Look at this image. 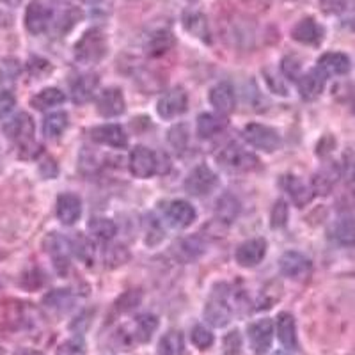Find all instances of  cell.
Segmentation results:
<instances>
[{"instance_id": "6da1fadb", "label": "cell", "mask_w": 355, "mask_h": 355, "mask_svg": "<svg viewBox=\"0 0 355 355\" xmlns=\"http://www.w3.org/2000/svg\"><path fill=\"white\" fill-rule=\"evenodd\" d=\"M107 53V40L101 31L91 28L78 40L75 46V57L82 64H96Z\"/></svg>"}, {"instance_id": "7a4b0ae2", "label": "cell", "mask_w": 355, "mask_h": 355, "mask_svg": "<svg viewBox=\"0 0 355 355\" xmlns=\"http://www.w3.org/2000/svg\"><path fill=\"white\" fill-rule=\"evenodd\" d=\"M205 316L214 327H226L231 322V306L226 286H217L211 291L205 307Z\"/></svg>"}, {"instance_id": "3957f363", "label": "cell", "mask_w": 355, "mask_h": 355, "mask_svg": "<svg viewBox=\"0 0 355 355\" xmlns=\"http://www.w3.org/2000/svg\"><path fill=\"white\" fill-rule=\"evenodd\" d=\"M243 137L249 142L252 148L256 150L266 151V153H272L281 146V137L274 128L265 125H258V123H250L243 130Z\"/></svg>"}, {"instance_id": "277c9868", "label": "cell", "mask_w": 355, "mask_h": 355, "mask_svg": "<svg viewBox=\"0 0 355 355\" xmlns=\"http://www.w3.org/2000/svg\"><path fill=\"white\" fill-rule=\"evenodd\" d=\"M217 187V174L208 166H198L185 180V190L194 198L208 196Z\"/></svg>"}, {"instance_id": "5b68a950", "label": "cell", "mask_w": 355, "mask_h": 355, "mask_svg": "<svg viewBox=\"0 0 355 355\" xmlns=\"http://www.w3.org/2000/svg\"><path fill=\"white\" fill-rule=\"evenodd\" d=\"M218 160L222 166L231 171H250L258 167V158L236 144H231L226 150H222Z\"/></svg>"}, {"instance_id": "8992f818", "label": "cell", "mask_w": 355, "mask_h": 355, "mask_svg": "<svg viewBox=\"0 0 355 355\" xmlns=\"http://www.w3.org/2000/svg\"><path fill=\"white\" fill-rule=\"evenodd\" d=\"M187 105H189V98L185 91L182 87H174L158 100L157 110L164 119H173V117L182 116L187 110Z\"/></svg>"}, {"instance_id": "52a82bcc", "label": "cell", "mask_w": 355, "mask_h": 355, "mask_svg": "<svg viewBox=\"0 0 355 355\" xmlns=\"http://www.w3.org/2000/svg\"><path fill=\"white\" fill-rule=\"evenodd\" d=\"M249 343L252 347V350L258 355L265 354L272 345V338H274V325L268 318L258 320V322L250 323L249 329Z\"/></svg>"}, {"instance_id": "ba28073f", "label": "cell", "mask_w": 355, "mask_h": 355, "mask_svg": "<svg viewBox=\"0 0 355 355\" xmlns=\"http://www.w3.org/2000/svg\"><path fill=\"white\" fill-rule=\"evenodd\" d=\"M130 171L133 176L137 178H150L157 171V157L151 150L144 146H137L135 150L130 153Z\"/></svg>"}, {"instance_id": "9c48e42d", "label": "cell", "mask_w": 355, "mask_h": 355, "mask_svg": "<svg viewBox=\"0 0 355 355\" xmlns=\"http://www.w3.org/2000/svg\"><path fill=\"white\" fill-rule=\"evenodd\" d=\"M96 109L103 117L121 116L126 109L125 96L117 87H110L101 91L96 98Z\"/></svg>"}, {"instance_id": "30bf717a", "label": "cell", "mask_w": 355, "mask_h": 355, "mask_svg": "<svg viewBox=\"0 0 355 355\" xmlns=\"http://www.w3.org/2000/svg\"><path fill=\"white\" fill-rule=\"evenodd\" d=\"M266 254V242L263 239H252L243 242L242 245L236 249L234 252V259L236 263L245 268H250V266H256L263 261Z\"/></svg>"}, {"instance_id": "8fae6325", "label": "cell", "mask_w": 355, "mask_h": 355, "mask_svg": "<svg viewBox=\"0 0 355 355\" xmlns=\"http://www.w3.org/2000/svg\"><path fill=\"white\" fill-rule=\"evenodd\" d=\"M4 133L8 139L18 142V144L25 146L33 141L34 135V123L28 114H18L17 117H12L11 121L4 125Z\"/></svg>"}, {"instance_id": "7c38bea8", "label": "cell", "mask_w": 355, "mask_h": 355, "mask_svg": "<svg viewBox=\"0 0 355 355\" xmlns=\"http://www.w3.org/2000/svg\"><path fill=\"white\" fill-rule=\"evenodd\" d=\"M210 103L215 107L217 112L222 116H227L236 107V96H234V89L230 82H220L210 91Z\"/></svg>"}, {"instance_id": "4fadbf2b", "label": "cell", "mask_w": 355, "mask_h": 355, "mask_svg": "<svg viewBox=\"0 0 355 355\" xmlns=\"http://www.w3.org/2000/svg\"><path fill=\"white\" fill-rule=\"evenodd\" d=\"M166 217L171 226L183 230L196 220V210L194 206L187 201H173L167 205Z\"/></svg>"}, {"instance_id": "5bb4252c", "label": "cell", "mask_w": 355, "mask_h": 355, "mask_svg": "<svg viewBox=\"0 0 355 355\" xmlns=\"http://www.w3.org/2000/svg\"><path fill=\"white\" fill-rule=\"evenodd\" d=\"M50 18H52V12L44 8L41 2H31L25 11V27L31 34H41L46 31L50 24Z\"/></svg>"}, {"instance_id": "9a60e30c", "label": "cell", "mask_w": 355, "mask_h": 355, "mask_svg": "<svg viewBox=\"0 0 355 355\" xmlns=\"http://www.w3.org/2000/svg\"><path fill=\"white\" fill-rule=\"evenodd\" d=\"M279 266H281V272H283L286 277L302 279L309 274L311 261L306 258V256L300 254V252L290 250V252H286V254L281 258Z\"/></svg>"}, {"instance_id": "2e32d148", "label": "cell", "mask_w": 355, "mask_h": 355, "mask_svg": "<svg viewBox=\"0 0 355 355\" xmlns=\"http://www.w3.org/2000/svg\"><path fill=\"white\" fill-rule=\"evenodd\" d=\"M291 37L302 44H320L323 40V27L315 18H304L293 27Z\"/></svg>"}, {"instance_id": "e0dca14e", "label": "cell", "mask_w": 355, "mask_h": 355, "mask_svg": "<svg viewBox=\"0 0 355 355\" xmlns=\"http://www.w3.org/2000/svg\"><path fill=\"white\" fill-rule=\"evenodd\" d=\"M82 201L75 194H61L57 199V217L62 224L71 226L80 218Z\"/></svg>"}, {"instance_id": "ac0fdd59", "label": "cell", "mask_w": 355, "mask_h": 355, "mask_svg": "<svg viewBox=\"0 0 355 355\" xmlns=\"http://www.w3.org/2000/svg\"><path fill=\"white\" fill-rule=\"evenodd\" d=\"M44 247H46V252L52 256L57 270L61 272V274H64L69 266L68 242H66L62 236H59L57 233H52L46 236V240H44Z\"/></svg>"}, {"instance_id": "d6986e66", "label": "cell", "mask_w": 355, "mask_h": 355, "mask_svg": "<svg viewBox=\"0 0 355 355\" xmlns=\"http://www.w3.org/2000/svg\"><path fill=\"white\" fill-rule=\"evenodd\" d=\"M91 137L94 142L110 146V148H125L126 135L119 125H101L91 130Z\"/></svg>"}, {"instance_id": "ffe728a7", "label": "cell", "mask_w": 355, "mask_h": 355, "mask_svg": "<svg viewBox=\"0 0 355 355\" xmlns=\"http://www.w3.org/2000/svg\"><path fill=\"white\" fill-rule=\"evenodd\" d=\"M325 75L318 68L299 78V93L304 100H316L325 87Z\"/></svg>"}, {"instance_id": "44dd1931", "label": "cell", "mask_w": 355, "mask_h": 355, "mask_svg": "<svg viewBox=\"0 0 355 355\" xmlns=\"http://www.w3.org/2000/svg\"><path fill=\"white\" fill-rule=\"evenodd\" d=\"M318 69L325 75H347L350 71V59L345 53L339 52H329L323 53L318 59Z\"/></svg>"}, {"instance_id": "7402d4cb", "label": "cell", "mask_w": 355, "mask_h": 355, "mask_svg": "<svg viewBox=\"0 0 355 355\" xmlns=\"http://www.w3.org/2000/svg\"><path fill=\"white\" fill-rule=\"evenodd\" d=\"M281 187L286 190L288 196L293 199V202L299 206V208L307 205V202L311 201V198H313V194H311V190L307 189L306 183H304L300 178L291 176V174L281 178Z\"/></svg>"}, {"instance_id": "603a6c76", "label": "cell", "mask_w": 355, "mask_h": 355, "mask_svg": "<svg viewBox=\"0 0 355 355\" xmlns=\"http://www.w3.org/2000/svg\"><path fill=\"white\" fill-rule=\"evenodd\" d=\"M331 239L345 247L355 245V220L348 215L339 217L331 227Z\"/></svg>"}, {"instance_id": "cb8c5ba5", "label": "cell", "mask_w": 355, "mask_h": 355, "mask_svg": "<svg viewBox=\"0 0 355 355\" xmlns=\"http://www.w3.org/2000/svg\"><path fill=\"white\" fill-rule=\"evenodd\" d=\"M98 87L96 75H82L71 85V98L75 103H85L93 98Z\"/></svg>"}, {"instance_id": "d4e9b609", "label": "cell", "mask_w": 355, "mask_h": 355, "mask_svg": "<svg viewBox=\"0 0 355 355\" xmlns=\"http://www.w3.org/2000/svg\"><path fill=\"white\" fill-rule=\"evenodd\" d=\"M277 336L286 348H297V325L290 313H281L277 316Z\"/></svg>"}, {"instance_id": "484cf974", "label": "cell", "mask_w": 355, "mask_h": 355, "mask_svg": "<svg viewBox=\"0 0 355 355\" xmlns=\"http://www.w3.org/2000/svg\"><path fill=\"white\" fill-rule=\"evenodd\" d=\"M226 128V119L217 114H201L198 117V135L201 139H211Z\"/></svg>"}, {"instance_id": "4316f807", "label": "cell", "mask_w": 355, "mask_h": 355, "mask_svg": "<svg viewBox=\"0 0 355 355\" xmlns=\"http://www.w3.org/2000/svg\"><path fill=\"white\" fill-rule=\"evenodd\" d=\"M64 100H66V96L61 89L46 87V89H43L41 93H37L33 100H31V105L37 110H46V109H52V107L61 105Z\"/></svg>"}, {"instance_id": "83f0119b", "label": "cell", "mask_w": 355, "mask_h": 355, "mask_svg": "<svg viewBox=\"0 0 355 355\" xmlns=\"http://www.w3.org/2000/svg\"><path fill=\"white\" fill-rule=\"evenodd\" d=\"M87 230L89 233L93 234L94 239L101 240V242H109L110 239H114L117 227H116V222L110 220V218L94 217L89 220Z\"/></svg>"}, {"instance_id": "f1b7e54d", "label": "cell", "mask_w": 355, "mask_h": 355, "mask_svg": "<svg viewBox=\"0 0 355 355\" xmlns=\"http://www.w3.org/2000/svg\"><path fill=\"white\" fill-rule=\"evenodd\" d=\"M185 27L190 34H194L196 37L202 41H210V28H208V21L202 17L201 12H189L183 18Z\"/></svg>"}, {"instance_id": "f546056e", "label": "cell", "mask_w": 355, "mask_h": 355, "mask_svg": "<svg viewBox=\"0 0 355 355\" xmlns=\"http://www.w3.org/2000/svg\"><path fill=\"white\" fill-rule=\"evenodd\" d=\"M69 247H71V250L75 252V256H77L80 261H84L85 265L91 266L94 263V245L93 242L87 239V236H84V234H77L75 239L69 242Z\"/></svg>"}, {"instance_id": "4dcf8cb0", "label": "cell", "mask_w": 355, "mask_h": 355, "mask_svg": "<svg viewBox=\"0 0 355 355\" xmlns=\"http://www.w3.org/2000/svg\"><path fill=\"white\" fill-rule=\"evenodd\" d=\"M68 128V116L64 112H53L44 117L43 133L50 139L61 137L62 132Z\"/></svg>"}, {"instance_id": "1f68e13d", "label": "cell", "mask_w": 355, "mask_h": 355, "mask_svg": "<svg viewBox=\"0 0 355 355\" xmlns=\"http://www.w3.org/2000/svg\"><path fill=\"white\" fill-rule=\"evenodd\" d=\"M173 44H174L173 34L167 33V31H160V33L151 36L150 44H148V52H150V55L153 57L164 55V53L169 52V50L173 49Z\"/></svg>"}, {"instance_id": "d6a6232c", "label": "cell", "mask_w": 355, "mask_h": 355, "mask_svg": "<svg viewBox=\"0 0 355 355\" xmlns=\"http://www.w3.org/2000/svg\"><path fill=\"white\" fill-rule=\"evenodd\" d=\"M183 354V336L176 331H171L160 339L158 355H182Z\"/></svg>"}, {"instance_id": "836d02e7", "label": "cell", "mask_w": 355, "mask_h": 355, "mask_svg": "<svg viewBox=\"0 0 355 355\" xmlns=\"http://www.w3.org/2000/svg\"><path fill=\"white\" fill-rule=\"evenodd\" d=\"M158 327V320L153 315H142L135 322V339L137 341H148Z\"/></svg>"}, {"instance_id": "e575fe53", "label": "cell", "mask_w": 355, "mask_h": 355, "mask_svg": "<svg viewBox=\"0 0 355 355\" xmlns=\"http://www.w3.org/2000/svg\"><path fill=\"white\" fill-rule=\"evenodd\" d=\"M239 201L231 194L222 196L217 201V217L224 222H231L239 215Z\"/></svg>"}, {"instance_id": "d590c367", "label": "cell", "mask_w": 355, "mask_h": 355, "mask_svg": "<svg viewBox=\"0 0 355 355\" xmlns=\"http://www.w3.org/2000/svg\"><path fill=\"white\" fill-rule=\"evenodd\" d=\"M44 304L53 311H68L73 306V297L66 290H55L44 297Z\"/></svg>"}, {"instance_id": "8d00e7d4", "label": "cell", "mask_w": 355, "mask_h": 355, "mask_svg": "<svg viewBox=\"0 0 355 355\" xmlns=\"http://www.w3.org/2000/svg\"><path fill=\"white\" fill-rule=\"evenodd\" d=\"M190 338H192V343L198 348H201V350H206V348L214 345V334L206 327H202V325H198V327L192 329V336Z\"/></svg>"}, {"instance_id": "74e56055", "label": "cell", "mask_w": 355, "mask_h": 355, "mask_svg": "<svg viewBox=\"0 0 355 355\" xmlns=\"http://www.w3.org/2000/svg\"><path fill=\"white\" fill-rule=\"evenodd\" d=\"M57 355H87L85 354V343L84 339L80 338H75V339H69L66 343L61 345Z\"/></svg>"}, {"instance_id": "f35d334b", "label": "cell", "mask_w": 355, "mask_h": 355, "mask_svg": "<svg viewBox=\"0 0 355 355\" xmlns=\"http://www.w3.org/2000/svg\"><path fill=\"white\" fill-rule=\"evenodd\" d=\"M288 220V206L284 201H277L272 210V227H283Z\"/></svg>"}, {"instance_id": "ab89813d", "label": "cell", "mask_w": 355, "mask_h": 355, "mask_svg": "<svg viewBox=\"0 0 355 355\" xmlns=\"http://www.w3.org/2000/svg\"><path fill=\"white\" fill-rule=\"evenodd\" d=\"M283 73L291 80H299L300 73V62L295 57H286L283 61Z\"/></svg>"}, {"instance_id": "60d3db41", "label": "cell", "mask_w": 355, "mask_h": 355, "mask_svg": "<svg viewBox=\"0 0 355 355\" xmlns=\"http://www.w3.org/2000/svg\"><path fill=\"white\" fill-rule=\"evenodd\" d=\"M15 107V96L9 91H0V119L8 116Z\"/></svg>"}, {"instance_id": "b9f144b4", "label": "cell", "mask_w": 355, "mask_h": 355, "mask_svg": "<svg viewBox=\"0 0 355 355\" xmlns=\"http://www.w3.org/2000/svg\"><path fill=\"white\" fill-rule=\"evenodd\" d=\"M240 352V336L239 332H231L226 338V354L236 355Z\"/></svg>"}, {"instance_id": "7bdbcfd3", "label": "cell", "mask_w": 355, "mask_h": 355, "mask_svg": "<svg viewBox=\"0 0 355 355\" xmlns=\"http://www.w3.org/2000/svg\"><path fill=\"white\" fill-rule=\"evenodd\" d=\"M80 2H84V4H89V6H94V4H98L100 0H80Z\"/></svg>"}, {"instance_id": "ee69618b", "label": "cell", "mask_w": 355, "mask_h": 355, "mask_svg": "<svg viewBox=\"0 0 355 355\" xmlns=\"http://www.w3.org/2000/svg\"><path fill=\"white\" fill-rule=\"evenodd\" d=\"M21 355H41L40 352H25V354H21Z\"/></svg>"}, {"instance_id": "f6af8a7d", "label": "cell", "mask_w": 355, "mask_h": 355, "mask_svg": "<svg viewBox=\"0 0 355 355\" xmlns=\"http://www.w3.org/2000/svg\"><path fill=\"white\" fill-rule=\"evenodd\" d=\"M274 355H290V354H284V352H277V354H274Z\"/></svg>"}, {"instance_id": "bcb514c9", "label": "cell", "mask_w": 355, "mask_h": 355, "mask_svg": "<svg viewBox=\"0 0 355 355\" xmlns=\"http://www.w3.org/2000/svg\"><path fill=\"white\" fill-rule=\"evenodd\" d=\"M192 2H194V0H192Z\"/></svg>"}]
</instances>
